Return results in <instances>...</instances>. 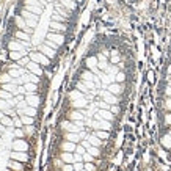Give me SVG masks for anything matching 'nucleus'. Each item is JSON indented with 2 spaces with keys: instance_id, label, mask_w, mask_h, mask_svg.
<instances>
[{
  "instance_id": "1",
  "label": "nucleus",
  "mask_w": 171,
  "mask_h": 171,
  "mask_svg": "<svg viewBox=\"0 0 171 171\" xmlns=\"http://www.w3.org/2000/svg\"><path fill=\"white\" fill-rule=\"evenodd\" d=\"M159 119H160L159 140L165 152L171 157V42L162 75L160 97H159Z\"/></svg>"
},
{
  "instance_id": "2",
  "label": "nucleus",
  "mask_w": 171,
  "mask_h": 171,
  "mask_svg": "<svg viewBox=\"0 0 171 171\" xmlns=\"http://www.w3.org/2000/svg\"><path fill=\"white\" fill-rule=\"evenodd\" d=\"M123 2H126V3H137V2H140V0H123Z\"/></svg>"
}]
</instances>
